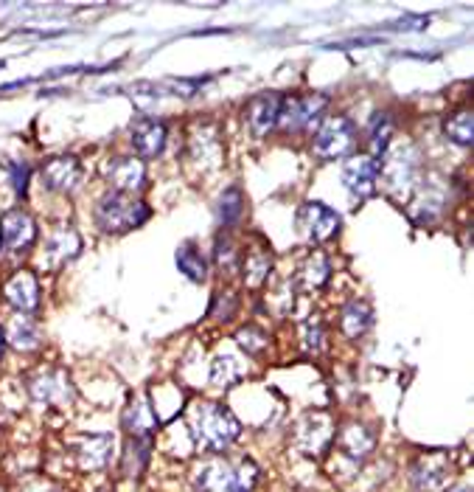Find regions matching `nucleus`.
Here are the masks:
<instances>
[{
  "mask_svg": "<svg viewBox=\"0 0 474 492\" xmlns=\"http://www.w3.org/2000/svg\"><path fill=\"white\" fill-rule=\"evenodd\" d=\"M390 135H393V122L387 112H376L374 122H371V135H368V144H371V158L379 161L384 155V149L390 146Z\"/></svg>",
  "mask_w": 474,
  "mask_h": 492,
  "instance_id": "bb28decb",
  "label": "nucleus"
},
{
  "mask_svg": "<svg viewBox=\"0 0 474 492\" xmlns=\"http://www.w3.org/2000/svg\"><path fill=\"white\" fill-rule=\"evenodd\" d=\"M379 183V164L371 155H353L342 166V186L351 192V198L368 200L376 192Z\"/></svg>",
  "mask_w": 474,
  "mask_h": 492,
  "instance_id": "9d476101",
  "label": "nucleus"
},
{
  "mask_svg": "<svg viewBox=\"0 0 474 492\" xmlns=\"http://www.w3.org/2000/svg\"><path fill=\"white\" fill-rule=\"evenodd\" d=\"M28 492H51V487H34V489H28Z\"/></svg>",
  "mask_w": 474,
  "mask_h": 492,
  "instance_id": "58836bf2",
  "label": "nucleus"
},
{
  "mask_svg": "<svg viewBox=\"0 0 474 492\" xmlns=\"http://www.w3.org/2000/svg\"><path fill=\"white\" fill-rule=\"evenodd\" d=\"M146 459H149V436H132L130 447H127V459H124L127 473L141 476L143 467H146Z\"/></svg>",
  "mask_w": 474,
  "mask_h": 492,
  "instance_id": "473e14b6",
  "label": "nucleus"
},
{
  "mask_svg": "<svg viewBox=\"0 0 474 492\" xmlns=\"http://www.w3.org/2000/svg\"><path fill=\"white\" fill-rule=\"evenodd\" d=\"M28 394L39 405H68L76 397L70 377L62 369H43L34 374L28 380Z\"/></svg>",
  "mask_w": 474,
  "mask_h": 492,
  "instance_id": "6e6552de",
  "label": "nucleus"
},
{
  "mask_svg": "<svg viewBox=\"0 0 474 492\" xmlns=\"http://www.w3.org/2000/svg\"><path fill=\"white\" fill-rule=\"evenodd\" d=\"M447 203H449L447 183L438 175H429V177H424L418 195H416V200L410 206V217H413L416 225H427V222L438 219L444 214Z\"/></svg>",
  "mask_w": 474,
  "mask_h": 492,
  "instance_id": "1a4fd4ad",
  "label": "nucleus"
},
{
  "mask_svg": "<svg viewBox=\"0 0 474 492\" xmlns=\"http://www.w3.org/2000/svg\"><path fill=\"white\" fill-rule=\"evenodd\" d=\"M323 344H326V337H323V324L318 318H309L303 324V349L309 355H318L323 352Z\"/></svg>",
  "mask_w": 474,
  "mask_h": 492,
  "instance_id": "72a5a7b5",
  "label": "nucleus"
},
{
  "mask_svg": "<svg viewBox=\"0 0 474 492\" xmlns=\"http://www.w3.org/2000/svg\"><path fill=\"white\" fill-rule=\"evenodd\" d=\"M340 222H342L340 214L318 200H309L298 209V231L311 245H321V242L332 240L340 231Z\"/></svg>",
  "mask_w": 474,
  "mask_h": 492,
  "instance_id": "39448f33",
  "label": "nucleus"
},
{
  "mask_svg": "<svg viewBox=\"0 0 474 492\" xmlns=\"http://www.w3.org/2000/svg\"><path fill=\"white\" fill-rule=\"evenodd\" d=\"M337 439H340V447L353 459H365L374 450V442H376L374 433L365 425H345Z\"/></svg>",
  "mask_w": 474,
  "mask_h": 492,
  "instance_id": "4be33fe9",
  "label": "nucleus"
},
{
  "mask_svg": "<svg viewBox=\"0 0 474 492\" xmlns=\"http://www.w3.org/2000/svg\"><path fill=\"white\" fill-rule=\"evenodd\" d=\"M28 164H15L12 166V180H15V192L23 195L26 192V183H28Z\"/></svg>",
  "mask_w": 474,
  "mask_h": 492,
  "instance_id": "e433bc0d",
  "label": "nucleus"
},
{
  "mask_svg": "<svg viewBox=\"0 0 474 492\" xmlns=\"http://www.w3.org/2000/svg\"><path fill=\"white\" fill-rule=\"evenodd\" d=\"M0 492H4V489H0Z\"/></svg>",
  "mask_w": 474,
  "mask_h": 492,
  "instance_id": "a19ab883",
  "label": "nucleus"
},
{
  "mask_svg": "<svg viewBox=\"0 0 474 492\" xmlns=\"http://www.w3.org/2000/svg\"><path fill=\"white\" fill-rule=\"evenodd\" d=\"M444 133L449 141L460 144V146H469L474 141V116L471 110H458L455 116L444 124Z\"/></svg>",
  "mask_w": 474,
  "mask_h": 492,
  "instance_id": "cd10ccee",
  "label": "nucleus"
},
{
  "mask_svg": "<svg viewBox=\"0 0 474 492\" xmlns=\"http://www.w3.org/2000/svg\"><path fill=\"white\" fill-rule=\"evenodd\" d=\"M154 425H157V420H154V413H152L149 402H146V400H135L132 408H130V413H127V428H130V433H132V436H149V433L154 431Z\"/></svg>",
  "mask_w": 474,
  "mask_h": 492,
  "instance_id": "c85d7f7f",
  "label": "nucleus"
},
{
  "mask_svg": "<svg viewBox=\"0 0 474 492\" xmlns=\"http://www.w3.org/2000/svg\"><path fill=\"white\" fill-rule=\"evenodd\" d=\"M332 276V262L323 256V253H311L306 262H303V268L298 273V282L306 287V290H318L329 282Z\"/></svg>",
  "mask_w": 474,
  "mask_h": 492,
  "instance_id": "393cba45",
  "label": "nucleus"
},
{
  "mask_svg": "<svg viewBox=\"0 0 474 492\" xmlns=\"http://www.w3.org/2000/svg\"><path fill=\"white\" fill-rule=\"evenodd\" d=\"M4 295H6V301L15 307V310H20V313H34L37 307H39V284H37V276L31 273V271H17L9 282H6V287H4Z\"/></svg>",
  "mask_w": 474,
  "mask_h": 492,
  "instance_id": "f3484780",
  "label": "nucleus"
},
{
  "mask_svg": "<svg viewBox=\"0 0 474 492\" xmlns=\"http://www.w3.org/2000/svg\"><path fill=\"white\" fill-rule=\"evenodd\" d=\"M82 180V164L73 155H54L43 166V186L51 192H70Z\"/></svg>",
  "mask_w": 474,
  "mask_h": 492,
  "instance_id": "dca6fc26",
  "label": "nucleus"
},
{
  "mask_svg": "<svg viewBox=\"0 0 474 492\" xmlns=\"http://www.w3.org/2000/svg\"><path fill=\"white\" fill-rule=\"evenodd\" d=\"M371 307L365 305V301H351V305H345L342 316H340V326L348 337H360L368 332L371 326Z\"/></svg>",
  "mask_w": 474,
  "mask_h": 492,
  "instance_id": "b1692460",
  "label": "nucleus"
},
{
  "mask_svg": "<svg viewBox=\"0 0 474 492\" xmlns=\"http://www.w3.org/2000/svg\"><path fill=\"white\" fill-rule=\"evenodd\" d=\"M132 146H135V153L141 158H157L166 149V124L163 122H157V119H138L132 124Z\"/></svg>",
  "mask_w": 474,
  "mask_h": 492,
  "instance_id": "2eb2a0df",
  "label": "nucleus"
},
{
  "mask_svg": "<svg viewBox=\"0 0 474 492\" xmlns=\"http://www.w3.org/2000/svg\"><path fill=\"white\" fill-rule=\"evenodd\" d=\"M6 340L12 344V349H17V352H31V349L39 347L43 335H39V326H37V321L31 316L20 313V316L12 318V324L6 329Z\"/></svg>",
  "mask_w": 474,
  "mask_h": 492,
  "instance_id": "412c9836",
  "label": "nucleus"
},
{
  "mask_svg": "<svg viewBox=\"0 0 474 492\" xmlns=\"http://www.w3.org/2000/svg\"><path fill=\"white\" fill-rule=\"evenodd\" d=\"M4 347H6V332L0 329V358H4Z\"/></svg>",
  "mask_w": 474,
  "mask_h": 492,
  "instance_id": "4c0bfd02",
  "label": "nucleus"
},
{
  "mask_svg": "<svg viewBox=\"0 0 474 492\" xmlns=\"http://www.w3.org/2000/svg\"><path fill=\"white\" fill-rule=\"evenodd\" d=\"M112 444L115 442L107 433L82 439V442H79V447H76L79 467H82V470H101V467H107L110 459H112Z\"/></svg>",
  "mask_w": 474,
  "mask_h": 492,
  "instance_id": "6ab92c4d",
  "label": "nucleus"
},
{
  "mask_svg": "<svg viewBox=\"0 0 474 492\" xmlns=\"http://www.w3.org/2000/svg\"><path fill=\"white\" fill-rule=\"evenodd\" d=\"M242 371H245L242 363L236 360L233 355H216L214 366H211V380L216 386H233V383H239Z\"/></svg>",
  "mask_w": 474,
  "mask_h": 492,
  "instance_id": "c756f323",
  "label": "nucleus"
},
{
  "mask_svg": "<svg viewBox=\"0 0 474 492\" xmlns=\"http://www.w3.org/2000/svg\"><path fill=\"white\" fill-rule=\"evenodd\" d=\"M236 344H239L248 355H258L267 347V335L256 326H242L236 332Z\"/></svg>",
  "mask_w": 474,
  "mask_h": 492,
  "instance_id": "f704fd0d",
  "label": "nucleus"
},
{
  "mask_svg": "<svg viewBox=\"0 0 474 492\" xmlns=\"http://www.w3.org/2000/svg\"><path fill=\"white\" fill-rule=\"evenodd\" d=\"M258 481V467L250 459L222 462L211 459L194 470V487L200 492H250Z\"/></svg>",
  "mask_w": 474,
  "mask_h": 492,
  "instance_id": "f03ea898",
  "label": "nucleus"
},
{
  "mask_svg": "<svg viewBox=\"0 0 474 492\" xmlns=\"http://www.w3.org/2000/svg\"><path fill=\"white\" fill-rule=\"evenodd\" d=\"M245 214V200H242V188L230 186L227 192H222L219 198V219L222 225H236Z\"/></svg>",
  "mask_w": 474,
  "mask_h": 492,
  "instance_id": "2f4dec72",
  "label": "nucleus"
},
{
  "mask_svg": "<svg viewBox=\"0 0 474 492\" xmlns=\"http://www.w3.org/2000/svg\"><path fill=\"white\" fill-rule=\"evenodd\" d=\"M242 433V425L239 420L225 408V405H216V402H208L196 411V420H194V439L203 450H211V453H219L225 447H230L236 439Z\"/></svg>",
  "mask_w": 474,
  "mask_h": 492,
  "instance_id": "7ed1b4c3",
  "label": "nucleus"
},
{
  "mask_svg": "<svg viewBox=\"0 0 474 492\" xmlns=\"http://www.w3.org/2000/svg\"><path fill=\"white\" fill-rule=\"evenodd\" d=\"M376 164H379L387 195L396 198V200H405L413 192V186L418 183L421 158H418L416 144L413 141H396L393 146L384 149V155Z\"/></svg>",
  "mask_w": 474,
  "mask_h": 492,
  "instance_id": "f257e3e1",
  "label": "nucleus"
},
{
  "mask_svg": "<svg viewBox=\"0 0 474 492\" xmlns=\"http://www.w3.org/2000/svg\"><path fill=\"white\" fill-rule=\"evenodd\" d=\"M413 481L421 492H444L452 481V462L447 453H429L416 467Z\"/></svg>",
  "mask_w": 474,
  "mask_h": 492,
  "instance_id": "f8f14e48",
  "label": "nucleus"
},
{
  "mask_svg": "<svg viewBox=\"0 0 474 492\" xmlns=\"http://www.w3.org/2000/svg\"><path fill=\"white\" fill-rule=\"evenodd\" d=\"M269 271H272V256L267 251H250L248 253V259H245V282L250 287L264 284Z\"/></svg>",
  "mask_w": 474,
  "mask_h": 492,
  "instance_id": "7c9ffc66",
  "label": "nucleus"
},
{
  "mask_svg": "<svg viewBox=\"0 0 474 492\" xmlns=\"http://www.w3.org/2000/svg\"><path fill=\"white\" fill-rule=\"evenodd\" d=\"M337 436V428L332 425L329 416L318 413V416H306V420L298 425V433H295V442L303 453L309 456H321V453L332 444V439Z\"/></svg>",
  "mask_w": 474,
  "mask_h": 492,
  "instance_id": "ddd939ff",
  "label": "nucleus"
},
{
  "mask_svg": "<svg viewBox=\"0 0 474 492\" xmlns=\"http://www.w3.org/2000/svg\"><path fill=\"white\" fill-rule=\"evenodd\" d=\"M79 251H82V237H79L73 229H59L46 242L43 262L48 264V268H59V264L70 262Z\"/></svg>",
  "mask_w": 474,
  "mask_h": 492,
  "instance_id": "aec40b11",
  "label": "nucleus"
},
{
  "mask_svg": "<svg viewBox=\"0 0 474 492\" xmlns=\"http://www.w3.org/2000/svg\"><path fill=\"white\" fill-rule=\"evenodd\" d=\"M329 107V99L323 93H306V96H292L281 102L279 112V127L281 130H311L323 119Z\"/></svg>",
  "mask_w": 474,
  "mask_h": 492,
  "instance_id": "423d86ee",
  "label": "nucleus"
},
{
  "mask_svg": "<svg viewBox=\"0 0 474 492\" xmlns=\"http://www.w3.org/2000/svg\"><path fill=\"white\" fill-rule=\"evenodd\" d=\"M191 153H194L196 161H203L205 166H216L219 155H222L216 133L214 130H196L194 138H191Z\"/></svg>",
  "mask_w": 474,
  "mask_h": 492,
  "instance_id": "a878e982",
  "label": "nucleus"
},
{
  "mask_svg": "<svg viewBox=\"0 0 474 492\" xmlns=\"http://www.w3.org/2000/svg\"><path fill=\"white\" fill-rule=\"evenodd\" d=\"M177 268L191 282H205L208 279V259L203 256V251L196 248L194 242H185V245L177 248Z\"/></svg>",
  "mask_w": 474,
  "mask_h": 492,
  "instance_id": "5701e85b",
  "label": "nucleus"
},
{
  "mask_svg": "<svg viewBox=\"0 0 474 492\" xmlns=\"http://www.w3.org/2000/svg\"><path fill=\"white\" fill-rule=\"evenodd\" d=\"M281 96L279 93H261L248 104V124L256 135H267L279 127Z\"/></svg>",
  "mask_w": 474,
  "mask_h": 492,
  "instance_id": "a211bd4d",
  "label": "nucleus"
},
{
  "mask_svg": "<svg viewBox=\"0 0 474 492\" xmlns=\"http://www.w3.org/2000/svg\"><path fill=\"white\" fill-rule=\"evenodd\" d=\"M149 206L143 200H138L135 195H124V192H112L107 198L99 200L96 206V222L99 229L107 234H127L138 225H143L149 219Z\"/></svg>",
  "mask_w": 474,
  "mask_h": 492,
  "instance_id": "20e7f679",
  "label": "nucleus"
},
{
  "mask_svg": "<svg viewBox=\"0 0 474 492\" xmlns=\"http://www.w3.org/2000/svg\"><path fill=\"white\" fill-rule=\"evenodd\" d=\"M216 264L222 273H230L236 268V245L225 237L216 240Z\"/></svg>",
  "mask_w": 474,
  "mask_h": 492,
  "instance_id": "c9c22d12",
  "label": "nucleus"
},
{
  "mask_svg": "<svg viewBox=\"0 0 474 492\" xmlns=\"http://www.w3.org/2000/svg\"><path fill=\"white\" fill-rule=\"evenodd\" d=\"M37 240V225L23 209H12L0 217V245L6 251H26Z\"/></svg>",
  "mask_w": 474,
  "mask_h": 492,
  "instance_id": "9b49d317",
  "label": "nucleus"
},
{
  "mask_svg": "<svg viewBox=\"0 0 474 492\" xmlns=\"http://www.w3.org/2000/svg\"><path fill=\"white\" fill-rule=\"evenodd\" d=\"M107 180L118 188V192L124 195H135L146 186V169H143V161L135 158V155H121L110 161L107 166Z\"/></svg>",
  "mask_w": 474,
  "mask_h": 492,
  "instance_id": "4468645a",
  "label": "nucleus"
},
{
  "mask_svg": "<svg viewBox=\"0 0 474 492\" xmlns=\"http://www.w3.org/2000/svg\"><path fill=\"white\" fill-rule=\"evenodd\" d=\"M353 144H357V127H353V122L345 116H334L323 122V127L318 130L314 153L323 161H334V158H345L353 149Z\"/></svg>",
  "mask_w": 474,
  "mask_h": 492,
  "instance_id": "0eeeda50",
  "label": "nucleus"
},
{
  "mask_svg": "<svg viewBox=\"0 0 474 492\" xmlns=\"http://www.w3.org/2000/svg\"><path fill=\"white\" fill-rule=\"evenodd\" d=\"M452 492H471L469 487H458V489H452Z\"/></svg>",
  "mask_w": 474,
  "mask_h": 492,
  "instance_id": "ea45409f",
  "label": "nucleus"
}]
</instances>
